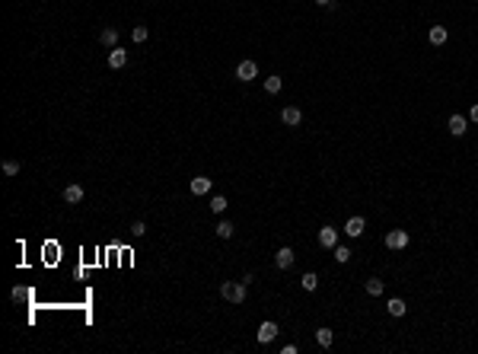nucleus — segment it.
Wrapping results in <instances>:
<instances>
[{"label":"nucleus","mask_w":478,"mask_h":354,"mask_svg":"<svg viewBox=\"0 0 478 354\" xmlns=\"http://www.w3.org/2000/svg\"><path fill=\"white\" fill-rule=\"evenodd\" d=\"M363 287H367V294H370V297H380L382 290H386V284H382L380 278H370V281L363 284Z\"/></svg>","instance_id":"nucleus-15"},{"label":"nucleus","mask_w":478,"mask_h":354,"mask_svg":"<svg viewBox=\"0 0 478 354\" xmlns=\"http://www.w3.org/2000/svg\"><path fill=\"white\" fill-rule=\"evenodd\" d=\"M64 201H67V204L83 201V185H67V188H64Z\"/></svg>","instance_id":"nucleus-13"},{"label":"nucleus","mask_w":478,"mask_h":354,"mask_svg":"<svg viewBox=\"0 0 478 354\" xmlns=\"http://www.w3.org/2000/svg\"><path fill=\"white\" fill-rule=\"evenodd\" d=\"M469 121H478V102H475L472 108H469Z\"/></svg>","instance_id":"nucleus-26"},{"label":"nucleus","mask_w":478,"mask_h":354,"mask_svg":"<svg viewBox=\"0 0 478 354\" xmlns=\"http://www.w3.org/2000/svg\"><path fill=\"white\" fill-rule=\"evenodd\" d=\"M466 131H469V118H466V115H449V134H453V138H462Z\"/></svg>","instance_id":"nucleus-5"},{"label":"nucleus","mask_w":478,"mask_h":354,"mask_svg":"<svg viewBox=\"0 0 478 354\" xmlns=\"http://www.w3.org/2000/svg\"><path fill=\"white\" fill-rule=\"evenodd\" d=\"M99 42H102L105 48H118V29H112V26L102 29V32H99Z\"/></svg>","instance_id":"nucleus-11"},{"label":"nucleus","mask_w":478,"mask_h":354,"mask_svg":"<svg viewBox=\"0 0 478 354\" xmlns=\"http://www.w3.org/2000/svg\"><path fill=\"white\" fill-rule=\"evenodd\" d=\"M300 284H303V290H316V284H319V278H316V271H306V275L300 278Z\"/></svg>","instance_id":"nucleus-18"},{"label":"nucleus","mask_w":478,"mask_h":354,"mask_svg":"<svg viewBox=\"0 0 478 354\" xmlns=\"http://www.w3.org/2000/svg\"><path fill=\"white\" fill-rule=\"evenodd\" d=\"M211 211H214V214H223V211H226V198H223V195H214V198H211Z\"/></svg>","instance_id":"nucleus-21"},{"label":"nucleus","mask_w":478,"mask_h":354,"mask_svg":"<svg viewBox=\"0 0 478 354\" xmlns=\"http://www.w3.org/2000/svg\"><path fill=\"white\" fill-rule=\"evenodd\" d=\"M281 121H284V125H290V128H297L300 121H303V112H300L297 106H287L284 112H281Z\"/></svg>","instance_id":"nucleus-7"},{"label":"nucleus","mask_w":478,"mask_h":354,"mask_svg":"<svg viewBox=\"0 0 478 354\" xmlns=\"http://www.w3.org/2000/svg\"><path fill=\"white\" fill-rule=\"evenodd\" d=\"M319 246H322V249H335V246H338V230L325 223V227L319 230Z\"/></svg>","instance_id":"nucleus-3"},{"label":"nucleus","mask_w":478,"mask_h":354,"mask_svg":"<svg viewBox=\"0 0 478 354\" xmlns=\"http://www.w3.org/2000/svg\"><path fill=\"white\" fill-rule=\"evenodd\" d=\"M363 227H367V220H363V217H348L345 233L351 236V240H357V236H363Z\"/></svg>","instance_id":"nucleus-6"},{"label":"nucleus","mask_w":478,"mask_h":354,"mask_svg":"<svg viewBox=\"0 0 478 354\" xmlns=\"http://www.w3.org/2000/svg\"><path fill=\"white\" fill-rule=\"evenodd\" d=\"M281 86H284V80H281V77H268L265 80V93H271V96H274V93H281Z\"/></svg>","instance_id":"nucleus-19"},{"label":"nucleus","mask_w":478,"mask_h":354,"mask_svg":"<svg viewBox=\"0 0 478 354\" xmlns=\"http://www.w3.org/2000/svg\"><path fill=\"white\" fill-rule=\"evenodd\" d=\"M125 64H127V51L125 48H112L109 51V67H112V71H121Z\"/></svg>","instance_id":"nucleus-9"},{"label":"nucleus","mask_w":478,"mask_h":354,"mask_svg":"<svg viewBox=\"0 0 478 354\" xmlns=\"http://www.w3.org/2000/svg\"><path fill=\"white\" fill-rule=\"evenodd\" d=\"M427 38H430V45H443L446 42V29H443V26H434V29L427 32Z\"/></svg>","instance_id":"nucleus-16"},{"label":"nucleus","mask_w":478,"mask_h":354,"mask_svg":"<svg viewBox=\"0 0 478 354\" xmlns=\"http://www.w3.org/2000/svg\"><path fill=\"white\" fill-rule=\"evenodd\" d=\"M246 290H249L246 281H223L220 284V297L230 300V303H246Z\"/></svg>","instance_id":"nucleus-1"},{"label":"nucleus","mask_w":478,"mask_h":354,"mask_svg":"<svg viewBox=\"0 0 478 354\" xmlns=\"http://www.w3.org/2000/svg\"><path fill=\"white\" fill-rule=\"evenodd\" d=\"M144 233H147V223H144V220H134V223H131V236H134V240H140Z\"/></svg>","instance_id":"nucleus-22"},{"label":"nucleus","mask_w":478,"mask_h":354,"mask_svg":"<svg viewBox=\"0 0 478 354\" xmlns=\"http://www.w3.org/2000/svg\"><path fill=\"white\" fill-rule=\"evenodd\" d=\"M236 77L246 80V83H252V80L258 77V64H255V61H242V64L236 67Z\"/></svg>","instance_id":"nucleus-4"},{"label":"nucleus","mask_w":478,"mask_h":354,"mask_svg":"<svg viewBox=\"0 0 478 354\" xmlns=\"http://www.w3.org/2000/svg\"><path fill=\"white\" fill-rule=\"evenodd\" d=\"M389 313H392V316H405V313H408L405 300H389Z\"/></svg>","instance_id":"nucleus-20"},{"label":"nucleus","mask_w":478,"mask_h":354,"mask_svg":"<svg viewBox=\"0 0 478 354\" xmlns=\"http://www.w3.org/2000/svg\"><path fill=\"white\" fill-rule=\"evenodd\" d=\"M274 338H278V325H274V322H261L258 325V342L268 345V342H274Z\"/></svg>","instance_id":"nucleus-8"},{"label":"nucleus","mask_w":478,"mask_h":354,"mask_svg":"<svg viewBox=\"0 0 478 354\" xmlns=\"http://www.w3.org/2000/svg\"><path fill=\"white\" fill-rule=\"evenodd\" d=\"M191 195H207L211 192V179H204V176H198V179H191Z\"/></svg>","instance_id":"nucleus-12"},{"label":"nucleus","mask_w":478,"mask_h":354,"mask_svg":"<svg viewBox=\"0 0 478 354\" xmlns=\"http://www.w3.org/2000/svg\"><path fill=\"white\" fill-rule=\"evenodd\" d=\"M131 38H134V42H147V26H134Z\"/></svg>","instance_id":"nucleus-24"},{"label":"nucleus","mask_w":478,"mask_h":354,"mask_svg":"<svg viewBox=\"0 0 478 354\" xmlns=\"http://www.w3.org/2000/svg\"><path fill=\"white\" fill-rule=\"evenodd\" d=\"M408 243H412V236H408L405 230H389L386 233V246L389 249H405Z\"/></svg>","instance_id":"nucleus-2"},{"label":"nucleus","mask_w":478,"mask_h":354,"mask_svg":"<svg viewBox=\"0 0 478 354\" xmlns=\"http://www.w3.org/2000/svg\"><path fill=\"white\" fill-rule=\"evenodd\" d=\"M316 3H319V6H328V3H332V0H316Z\"/></svg>","instance_id":"nucleus-27"},{"label":"nucleus","mask_w":478,"mask_h":354,"mask_svg":"<svg viewBox=\"0 0 478 354\" xmlns=\"http://www.w3.org/2000/svg\"><path fill=\"white\" fill-rule=\"evenodd\" d=\"M274 265H278V268H290V265H293V249L290 246H281L278 255H274Z\"/></svg>","instance_id":"nucleus-10"},{"label":"nucleus","mask_w":478,"mask_h":354,"mask_svg":"<svg viewBox=\"0 0 478 354\" xmlns=\"http://www.w3.org/2000/svg\"><path fill=\"white\" fill-rule=\"evenodd\" d=\"M3 173H6V176H16V173H19V163H16V160H6V163H3Z\"/></svg>","instance_id":"nucleus-25"},{"label":"nucleus","mask_w":478,"mask_h":354,"mask_svg":"<svg viewBox=\"0 0 478 354\" xmlns=\"http://www.w3.org/2000/svg\"><path fill=\"white\" fill-rule=\"evenodd\" d=\"M332 329H325V325H322V329H316V345H319V348H332Z\"/></svg>","instance_id":"nucleus-14"},{"label":"nucleus","mask_w":478,"mask_h":354,"mask_svg":"<svg viewBox=\"0 0 478 354\" xmlns=\"http://www.w3.org/2000/svg\"><path fill=\"white\" fill-rule=\"evenodd\" d=\"M233 230H236V227H233V223H230V220H220V223H217V227H214V233H217V236H220V240H230V236H233Z\"/></svg>","instance_id":"nucleus-17"},{"label":"nucleus","mask_w":478,"mask_h":354,"mask_svg":"<svg viewBox=\"0 0 478 354\" xmlns=\"http://www.w3.org/2000/svg\"><path fill=\"white\" fill-rule=\"evenodd\" d=\"M348 258H351V249H348V246H335V262H341V265H345Z\"/></svg>","instance_id":"nucleus-23"}]
</instances>
